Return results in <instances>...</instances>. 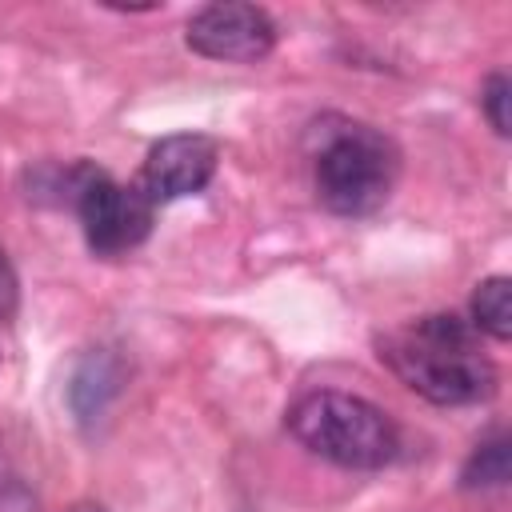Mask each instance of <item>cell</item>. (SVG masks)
Returning <instances> with one entry per match:
<instances>
[{"mask_svg":"<svg viewBox=\"0 0 512 512\" xmlns=\"http://www.w3.org/2000/svg\"><path fill=\"white\" fill-rule=\"evenodd\" d=\"M472 328L492 340H512V280L488 276L472 292Z\"/></svg>","mask_w":512,"mask_h":512,"instance_id":"ba28073f","label":"cell"},{"mask_svg":"<svg viewBox=\"0 0 512 512\" xmlns=\"http://www.w3.org/2000/svg\"><path fill=\"white\" fill-rule=\"evenodd\" d=\"M380 360L428 404L460 408L496 392V364L480 348V332L452 312L408 320L380 336Z\"/></svg>","mask_w":512,"mask_h":512,"instance_id":"6da1fadb","label":"cell"},{"mask_svg":"<svg viewBox=\"0 0 512 512\" xmlns=\"http://www.w3.org/2000/svg\"><path fill=\"white\" fill-rule=\"evenodd\" d=\"M396 176H400L396 144L380 128L356 120H340V128H328L312 160L320 204L348 220L384 208V200L396 188Z\"/></svg>","mask_w":512,"mask_h":512,"instance_id":"3957f363","label":"cell"},{"mask_svg":"<svg viewBox=\"0 0 512 512\" xmlns=\"http://www.w3.org/2000/svg\"><path fill=\"white\" fill-rule=\"evenodd\" d=\"M220 164V144L204 132H176L164 136L148 148L144 168H140V192L152 204H172L180 196H196L208 188Z\"/></svg>","mask_w":512,"mask_h":512,"instance_id":"8992f818","label":"cell"},{"mask_svg":"<svg viewBox=\"0 0 512 512\" xmlns=\"http://www.w3.org/2000/svg\"><path fill=\"white\" fill-rule=\"evenodd\" d=\"M508 468H512V440H508V432H492L464 460L460 488H468V492L472 488H500L508 480Z\"/></svg>","mask_w":512,"mask_h":512,"instance_id":"9c48e42d","label":"cell"},{"mask_svg":"<svg viewBox=\"0 0 512 512\" xmlns=\"http://www.w3.org/2000/svg\"><path fill=\"white\" fill-rule=\"evenodd\" d=\"M288 432L320 460L352 472H376L396 460L400 432L384 408L364 396L320 388L288 408Z\"/></svg>","mask_w":512,"mask_h":512,"instance_id":"7a4b0ae2","label":"cell"},{"mask_svg":"<svg viewBox=\"0 0 512 512\" xmlns=\"http://www.w3.org/2000/svg\"><path fill=\"white\" fill-rule=\"evenodd\" d=\"M508 100H512V84L504 72H492L484 92H480V108L488 116V124L496 128V136H508L512 132V116H508Z\"/></svg>","mask_w":512,"mask_h":512,"instance_id":"30bf717a","label":"cell"},{"mask_svg":"<svg viewBox=\"0 0 512 512\" xmlns=\"http://www.w3.org/2000/svg\"><path fill=\"white\" fill-rule=\"evenodd\" d=\"M12 300H16V280H12V268H8V260L0 252V316L12 312Z\"/></svg>","mask_w":512,"mask_h":512,"instance_id":"8fae6325","label":"cell"},{"mask_svg":"<svg viewBox=\"0 0 512 512\" xmlns=\"http://www.w3.org/2000/svg\"><path fill=\"white\" fill-rule=\"evenodd\" d=\"M76 216L84 228V240L96 256H124L140 248L152 232L156 204L140 192V184H120L108 172L92 168L76 196Z\"/></svg>","mask_w":512,"mask_h":512,"instance_id":"277c9868","label":"cell"},{"mask_svg":"<svg viewBox=\"0 0 512 512\" xmlns=\"http://www.w3.org/2000/svg\"><path fill=\"white\" fill-rule=\"evenodd\" d=\"M72 512H104V508H100V504H76Z\"/></svg>","mask_w":512,"mask_h":512,"instance_id":"7c38bea8","label":"cell"},{"mask_svg":"<svg viewBox=\"0 0 512 512\" xmlns=\"http://www.w3.org/2000/svg\"><path fill=\"white\" fill-rule=\"evenodd\" d=\"M120 360L112 352H88L68 384V400L72 412L80 416V424H92L96 416H104L108 400L120 392Z\"/></svg>","mask_w":512,"mask_h":512,"instance_id":"52a82bcc","label":"cell"},{"mask_svg":"<svg viewBox=\"0 0 512 512\" xmlns=\"http://www.w3.org/2000/svg\"><path fill=\"white\" fill-rule=\"evenodd\" d=\"M184 44L204 60L256 64L276 48V20L260 4H204L184 28Z\"/></svg>","mask_w":512,"mask_h":512,"instance_id":"5b68a950","label":"cell"}]
</instances>
